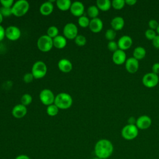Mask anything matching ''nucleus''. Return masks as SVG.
I'll use <instances>...</instances> for the list:
<instances>
[{"label": "nucleus", "mask_w": 159, "mask_h": 159, "mask_svg": "<svg viewBox=\"0 0 159 159\" xmlns=\"http://www.w3.org/2000/svg\"><path fill=\"white\" fill-rule=\"evenodd\" d=\"M94 150L96 157L100 159L109 158L113 153L114 145L109 140L102 139L96 143Z\"/></svg>", "instance_id": "f257e3e1"}, {"label": "nucleus", "mask_w": 159, "mask_h": 159, "mask_svg": "<svg viewBox=\"0 0 159 159\" xmlns=\"http://www.w3.org/2000/svg\"><path fill=\"white\" fill-rule=\"evenodd\" d=\"M54 104L59 109H67L72 106L73 98L67 93H60L55 96Z\"/></svg>", "instance_id": "f03ea898"}, {"label": "nucleus", "mask_w": 159, "mask_h": 159, "mask_svg": "<svg viewBox=\"0 0 159 159\" xmlns=\"http://www.w3.org/2000/svg\"><path fill=\"white\" fill-rule=\"evenodd\" d=\"M29 3L26 0H19L15 2L12 7V15L20 17L24 16L29 11Z\"/></svg>", "instance_id": "7ed1b4c3"}, {"label": "nucleus", "mask_w": 159, "mask_h": 159, "mask_svg": "<svg viewBox=\"0 0 159 159\" xmlns=\"http://www.w3.org/2000/svg\"><path fill=\"white\" fill-rule=\"evenodd\" d=\"M31 73L35 79H41L47 75V66L42 61H37L32 66Z\"/></svg>", "instance_id": "20e7f679"}, {"label": "nucleus", "mask_w": 159, "mask_h": 159, "mask_svg": "<svg viewBox=\"0 0 159 159\" xmlns=\"http://www.w3.org/2000/svg\"><path fill=\"white\" fill-rule=\"evenodd\" d=\"M37 46L38 49L42 52L50 51L53 47V39L47 34L41 35L37 40Z\"/></svg>", "instance_id": "39448f33"}, {"label": "nucleus", "mask_w": 159, "mask_h": 159, "mask_svg": "<svg viewBox=\"0 0 159 159\" xmlns=\"http://www.w3.org/2000/svg\"><path fill=\"white\" fill-rule=\"evenodd\" d=\"M139 134V129L135 125L127 124L121 130V135L123 139L127 140L135 139Z\"/></svg>", "instance_id": "423d86ee"}, {"label": "nucleus", "mask_w": 159, "mask_h": 159, "mask_svg": "<svg viewBox=\"0 0 159 159\" xmlns=\"http://www.w3.org/2000/svg\"><path fill=\"white\" fill-rule=\"evenodd\" d=\"M142 82L144 86L148 88H152L158 84L159 77L158 75L155 74L153 72L147 73L143 76Z\"/></svg>", "instance_id": "0eeeda50"}, {"label": "nucleus", "mask_w": 159, "mask_h": 159, "mask_svg": "<svg viewBox=\"0 0 159 159\" xmlns=\"http://www.w3.org/2000/svg\"><path fill=\"white\" fill-rule=\"evenodd\" d=\"M63 36L69 40H74L78 35V29L76 25L72 22L67 23L65 25L63 30Z\"/></svg>", "instance_id": "6e6552de"}, {"label": "nucleus", "mask_w": 159, "mask_h": 159, "mask_svg": "<svg viewBox=\"0 0 159 159\" xmlns=\"http://www.w3.org/2000/svg\"><path fill=\"white\" fill-rule=\"evenodd\" d=\"M55 98V96L53 93L49 89H43L39 94V99L40 102L47 106L54 104Z\"/></svg>", "instance_id": "1a4fd4ad"}, {"label": "nucleus", "mask_w": 159, "mask_h": 159, "mask_svg": "<svg viewBox=\"0 0 159 159\" xmlns=\"http://www.w3.org/2000/svg\"><path fill=\"white\" fill-rule=\"evenodd\" d=\"M21 36V31L15 25L8 26L5 29V37L11 41H16Z\"/></svg>", "instance_id": "9d476101"}, {"label": "nucleus", "mask_w": 159, "mask_h": 159, "mask_svg": "<svg viewBox=\"0 0 159 159\" xmlns=\"http://www.w3.org/2000/svg\"><path fill=\"white\" fill-rule=\"evenodd\" d=\"M152 122V119L149 116L147 115H142L137 119L135 125L139 130H145L151 126Z\"/></svg>", "instance_id": "9b49d317"}, {"label": "nucleus", "mask_w": 159, "mask_h": 159, "mask_svg": "<svg viewBox=\"0 0 159 159\" xmlns=\"http://www.w3.org/2000/svg\"><path fill=\"white\" fill-rule=\"evenodd\" d=\"M69 11L73 16L80 17L83 16L84 12V6L80 1H75L71 3Z\"/></svg>", "instance_id": "f8f14e48"}, {"label": "nucleus", "mask_w": 159, "mask_h": 159, "mask_svg": "<svg viewBox=\"0 0 159 159\" xmlns=\"http://www.w3.org/2000/svg\"><path fill=\"white\" fill-rule=\"evenodd\" d=\"M125 67L127 71L129 73H135L138 71L139 68V60H137L133 57L127 58L125 62Z\"/></svg>", "instance_id": "ddd939ff"}, {"label": "nucleus", "mask_w": 159, "mask_h": 159, "mask_svg": "<svg viewBox=\"0 0 159 159\" xmlns=\"http://www.w3.org/2000/svg\"><path fill=\"white\" fill-rule=\"evenodd\" d=\"M132 43H133L132 39L129 35H127L121 36L117 41L119 49H120L124 51L129 49L132 47Z\"/></svg>", "instance_id": "4468645a"}, {"label": "nucleus", "mask_w": 159, "mask_h": 159, "mask_svg": "<svg viewBox=\"0 0 159 159\" xmlns=\"http://www.w3.org/2000/svg\"><path fill=\"white\" fill-rule=\"evenodd\" d=\"M127 60L126 53L125 51L120 49H118L116 52H113L112 55V60L114 63L117 65H120L125 63Z\"/></svg>", "instance_id": "2eb2a0df"}, {"label": "nucleus", "mask_w": 159, "mask_h": 159, "mask_svg": "<svg viewBox=\"0 0 159 159\" xmlns=\"http://www.w3.org/2000/svg\"><path fill=\"white\" fill-rule=\"evenodd\" d=\"M13 117L17 119H21L24 117L27 113V107L22 105V104H19L14 106L11 111Z\"/></svg>", "instance_id": "dca6fc26"}, {"label": "nucleus", "mask_w": 159, "mask_h": 159, "mask_svg": "<svg viewBox=\"0 0 159 159\" xmlns=\"http://www.w3.org/2000/svg\"><path fill=\"white\" fill-rule=\"evenodd\" d=\"M88 27L89 28L90 30L92 32L99 33L102 30L103 22L102 20L99 17L92 19L90 20V22Z\"/></svg>", "instance_id": "f3484780"}, {"label": "nucleus", "mask_w": 159, "mask_h": 159, "mask_svg": "<svg viewBox=\"0 0 159 159\" xmlns=\"http://www.w3.org/2000/svg\"><path fill=\"white\" fill-rule=\"evenodd\" d=\"M58 68L63 73H69L73 69V64L69 60L61 58L58 62Z\"/></svg>", "instance_id": "a211bd4d"}, {"label": "nucleus", "mask_w": 159, "mask_h": 159, "mask_svg": "<svg viewBox=\"0 0 159 159\" xmlns=\"http://www.w3.org/2000/svg\"><path fill=\"white\" fill-rule=\"evenodd\" d=\"M53 4L52 1H46L42 3L39 8L40 13L44 16H47L50 15L53 11Z\"/></svg>", "instance_id": "6ab92c4d"}, {"label": "nucleus", "mask_w": 159, "mask_h": 159, "mask_svg": "<svg viewBox=\"0 0 159 159\" xmlns=\"http://www.w3.org/2000/svg\"><path fill=\"white\" fill-rule=\"evenodd\" d=\"M125 25V21L123 17L120 16H116L112 18L111 21V25L115 31L120 30L123 29Z\"/></svg>", "instance_id": "aec40b11"}, {"label": "nucleus", "mask_w": 159, "mask_h": 159, "mask_svg": "<svg viewBox=\"0 0 159 159\" xmlns=\"http://www.w3.org/2000/svg\"><path fill=\"white\" fill-rule=\"evenodd\" d=\"M67 43L66 39L61 35H58L54 39H53V47L58 49H63L64 48Z\"/></svg>", "instance_id": "412c9836"}, {"label": "nucleus", "mask_w": 159, "mask_h": 159, "mask_svg": "<svg viewBox=\"0 0 159 159\" xmlns=\"http://www.w3.org/2000/svg\"><path fill=\"white\" fill-rule=\"evenodd\" d=\"M146 53L147 52L145 48L141 46H138L135 47L133 51V57L139 61L145 57Z\"/></svg>", "instance_id": "4be33fe9"}, {"label": "nucleus", "mask_w": 159, "mask_h": 159, "mask_svg": "<svg viewBox=\"0 0 159 159\" xmlns=\"http://www.w3.org/2000/svg\"><path fill=\"white\" fill-rule=\"evenodd\" d=\"M96 6L99 10L106 12L109 11L112 7L111 1L109 0H97Z\"/></svg>", "instance_id": "5701e85b"}, {"label": "nucleus", "mask_w": 159, "mask_h": 159, "mask_svg": "<svg viewBox=\"0 0 159 159\" xmlns=\"http://www.w3.org/2000/svg\"><path fill=\"white\" fill-rule=\"evenodd\" d=\"M71 1L70 0H57L56 1V5L57 7L61 11H66L70 10Z\"/></svg>", "instance_id": "b1692460"}, {"label": "nucleus", "mask_w": 159, "mask_h": 159, "mask_svg": "<svg viewBox=\"0 0 159 159\" xmlns=\"http://www.w3.org/2000/svg\"><path fill=\"white\" fill-rule=\"evenodd\" d=\"M99 13V10L98 7L95 5H92L88 7L87 9V14L88 16L92 19H94L98 17Z\"/></svg>", "instance_id": "393cba45"}, {"label": "nucleus", "mask_w": 159, "mask_h": 159, "mask_svg": "<svg viewBox=\"0 0 159 159\" xmlns=\"http://www.w3.org/2000/svg\"><path fill=\"white\" fill-rule=\"evenodd\" d=\"M58 111H59V109L55 104H52L51 105L48 106L46 109V112L47 114L51 117L57 116L58 113Z\"/></svg>", "instance_id": "a878e982"}, {"label": "nucleus", "mask_w": 159, "mask_h": 159, "mask_svg": "<svg viewBox=\"0 0 159 159\" xmlns=\"http://www.w3.org/2000/svg\"><path fill=\"white\" fill-rule=\"evenodd\" d=\"M59 30L57 27L55 25H52L49 27L47 30V35L52 38V39L58 36L59 34Z\"/></svg>", "instance_id": "bb28decb"}, {"label": "nucleus", "mask_w": 159, "mask_h": 159, "mask_svg": "<svg viewBox=\"0 0 159 159\" xmlns=\"http://www.w3.org/2000/svg\"><path fill=\"white\" fill-rule=\"evenodd\" d=\"M89 22H90L89 19L86 16L83 15V16L78 17V24L81 27L86 28V27H89Z\"/></svg>", "instance_id": "cd10ccee"}, {"label": "nucleus", "mask_w": 159, "mask_h": 159, "mask_svg": "<svg viewBox=\"0 0 159 159\" xmlns=\"http://www.w3.org/2000/svg\"><path fill=\"white\" fill-rule=\"evenodd\" d=\"M32 102V96L29 94V93H25L23 94L20 98V104L25 106H27L31 104Z\"/></svg>", "instance_id": "c85d7f7f"}, {"label": "nucleus", "mask_w": 159, "mask_h": 159, "mask_svg": "<svg viewBox=\"0 0 159 159\" xmlns=\"http://www.w3.org/2000/svg\"><path fill=\"white\" fill-rule=\"evenodd\" d=\"M112 7L116 10L122 9L125 5L124 0H113L111 1Z\"/></svg>", "instance_id": "c756f323"}, {"label": "nucleus", "mask_w": 159, "mask_h": 159, "mask_svg": "<svg viewBox=\"0 0 159 159\" xmlns=\"http://www.w3.org/2000/svg\"><path fill=\"white\" fill-rule=\"evenodd\" d=\"M74 40H75V44L80 47L84 46L87 42L86 38L83 35H81V34L78 35L76 37V38L74 39Z\"/></svg>", "instance_id": "7c9ffc66"}, {"label": "nucleus", "mask_w": 159, "mask_h": 159, "mask_svg": "<svg viewBox=\"0 0 159 159\" xmlns=\"http://www.w3.org/2000/svg\"><path fill=\"white\" fill-rule=\"evenodd\" d=\"M116 37V32L112 28L107 29L105 32V38L109 41H112Z\"/></svg>", "instance_id": "2f4dec72"}, {"label": "nucleus", "mask_w": 159, "mask_h": 159, "mask_svg": "<svg viewBox=\"0 0 159 159\" xmlns=\"http://www.w3.org/2000/svg\"><path fill=\"white\" fill-rule=\"evenodd\" d=\"M0 12L3 17H9L12 15V7H5L2 6L0 7Z\"/></svg>", "instance_id": "473e14b6"}, {"label": "nucleus", "mask_w": 159, "mask_h": 159, "mask_svg": "<svg viewBox=\"0 0 159 159\" xmlns=\"http://www.w3.org/2000/svg\"><path fill=\"white\" fill-rule=\"evenodd\" d=\"M157 32L152 29H148L145 30V37L150 40H152L157 35Z\"/></svg>", "instance_id": "72a5a7b5"}, {"label": "nucleus", "mask_w": 159, "mask_h": 159, "mask_svg": "<svg viewBox=\"0 0 159 159\" xmlns=\"http://www.w3.org/2000/svg\"><path fill=\"white\" fill-rule=\"evenodd\" d=\"M107 48L109 51L112 52V53L116 52V50H117L119 49V47H118V45H117V42H115L114 40H112V41H109V42L107 43Z\"/></svg>", "instance_id": "f704fd0d"}, {"label": "nucleus", "mask_w": 159, "mask_h": 159, "mask_svg": "<svg viewBox=\"0 0 159 159\" xmlns=\"http://www.w3.org/2000/svg\"><path fill=\"white\" fill-rule=\"evenodd\" d=\"M34 77L33 76V75L32 74V73H26L24 76H23V81L25 83H31L33 80H34Z\"/></svg>", "instance_id": "c9c22d12"}, {"label": "nucleus", "mask_w": 159, "mask_h": 159, "mask_svg": "<svg viewBox=\"0 0 159 159\" xmlns=\"http://www.w3.org/2000/svg\"><path fill=\"white\" fill-rule=\"evenodd\" d=\"M14 3L13 0H0L1 5L5 7H12Z\"/></svg>", "instance_id": "e433bc0d"}, {"label": "nucleus", "mask_w": 159, "mask_h": 159, "mask_svg": "<svg viewBox=\"0 0 159 159\" xmlns=\"http://www.w3.org/2000/svg\"><path fill=\"white\" fill-rule=\"evenodd\" d=\"M158 24H159V23L155 19H150L148 22V25L149 27V29L154 30L157 29Z\"/></svg>", "instance_id": "4c0bfd02"}, {"label": "nucleus", "mask_w": 159, "mask_h": 159, "mask_svg": "<svg viewBox=\"0 0 159 159\" xmlns=\"http://www.w3.org/2000/svg\"><path fill=\"white\" fill-rule=\"evenodd\" d=\"M153 46L157 49H159V35H157L156 37L152 40Z\"/></svg>", "instance_id": "58836bf2"}, {"label": "nucleus", "mask_w": 159, "mask_h": 159, "mask_svg": "<svg viewBox=\"0 0 159 159\" xmlns=\"http://www.w3.org/2000/svg\"><path fill=\"white\" fill-rule=\"evenodd\" d=\"M152 72L155 74H159V63L157 62L153 64L152 66Z\"/></svg>", "instance_id": "ea45409f"}, {"label": "nucleus", "mask_w": 159, "mask_h": 159, "mask_svg": "<svg viewBox=\"0 0 159 159\" xmlns=\"http://www.w3.org/2000/svg\"><path fill=\"white\" fill-rule=\"evenodd\" d=\"M5 37V29L0 24V42Z\"/></svg>", "instance_id": "a19ab883"}, {"label": "nucleus", "mask_w": 159, "mask_h": 159, "mask_svg": "<svg viewBox=\"0 0 159 159\" xmlns=\"http://www.w3.org/2000/svg\"><path fill=\"white\" fill-rule=\"evenodd\" d=\"M136 120L137 119H135V117H134V116H130L127 119V123L128 124H130V125H135Z\"/></svg>", "instance_id": "79ce46f5"}, {"label": "nucleus", "mask_w": 159, "mask_h": 159, "mask_svg": "<svg viewBox=\"0 0 159 159\" xmlns=\"http://www.w3.org/2000/svg\"><path fill=\"white\" fill-rule=\"evenodd\" d=\"M125 4H127L129 6H134L137 3V0H125Z\"/></svg>", "instance_id": "37998d69"}, {"label": "nucleus", "mask_w": 159, "mask_h": 159, "mask_svg": "<svg viewBox=\"0 0 159 159\" xmlns=\"http://www.w3.org/2000/svg\"><path fill=\"white\" fill-rule=\"evenodd\" d=\"M15 159H30V158L26 155H19L17 156Z\"/></svg>", "instance_id": "c03bdc74"}, {"label": "nucleus", "mask_w": 159, "mask_h": 159, "mask_svg": "<svg viewBox=\"0 0 159 159\" xmlns=\"http://www.w3.org/2000/svg\"><path fill=\"white\" fill-rule=\"evenodd\" d=\"M2 21H3V16L0 12V24L2 22Z\"/></svg>", "instance_id": "a18cd8bd"}, {"label": "nucleus", "mask_w": 159, "mask_h": 159, "mask_svg": "<svg viewBox=\"0 0 159 159\" xmlns=\"http://www.w3.org/2000/svg\"><path fill=\"white\" fill-rule=\"evenodd\" d=\"M156 31H157V35H159V24H158V27H157V29H156Z\"/></svg>", "instance_id": "49530a36"}, {"label": "nucleus", "mask_w": 159, "mask_h": 159, "mask_svg": "<svg viewBox=\"0 0 159 159\" xmlns=\"http://www.w3.org/2000/svg\"><path fill=\"white\" fill-rule=\"evenodd\" d=\"M100 159V158H99ZM102 159H109V158H102Z\"/></svg>", "instance_id": "de8ad7c7"}, {"label": "nucleus", "mask_w": 159, "mask_h": 159, "mask_svg": "<svg viewBox=\"0 0 159 159\" xmlns=\"http://www.w3.org/2000/svg\"></svg>", "instance_id": "09e8293b"}]
</instances>
